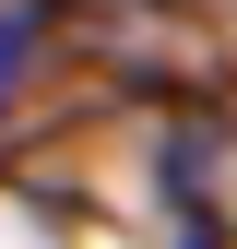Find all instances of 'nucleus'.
<instances>
[{"instance_id": "nucleus-1", "label": "nucleus", "mask_w": 237, "mask_h": 249, "mask_svg": "<svg viewBox=\"0 0 237 249\" xmlns=\"http://www.w3.org/2000/svg\"><path fill=\"white\" fill-rule=\"evenodd\" d=\"M24 48H36V12H24V0H0V83L24 71Z\"/></svg>"}]
</instances>
